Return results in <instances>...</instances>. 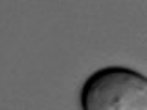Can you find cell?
Listing matches in <instances>:
<instances>
[{"label": "cell", "instance_id": "6da1fadb", "mask_svg": "<svg viewBox=\"0 0 147 110\" xmlns=\"http://www.w3.org/2000/svg\"><path fill=\"white\" fill-rule=\"evenodd\" d=\"M81 110H147V75L131 66H103L85 79Z\"/></svg>", "mask_w": 147, "mask_h": 110}]
</instances>
